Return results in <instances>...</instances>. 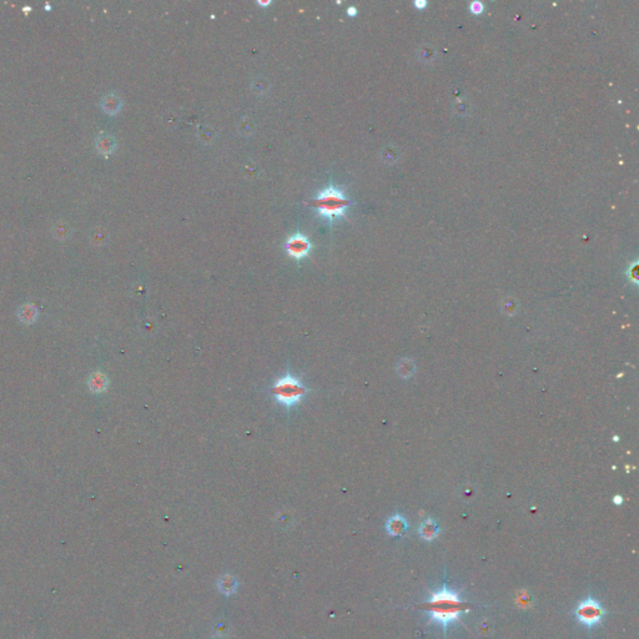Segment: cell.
<instances>
[{
  "label": "cell",
  "instance_id": "obj_20",
  "mask_svg": "<svg viewBox=\"0 0 639 639\" xmlns=\"http://www.w3.org/2000/svg\"><path fill=\"white\" fill-rule=\"evenodd\" d=\"M259 174H260V169H259V167L256 166V164H253V162H248V164H246L245 167H243V175H245L248 180L256 179Z\"/></svg>",
  "mask_w": 639,
  "mask_h": 639
},
{
  "label": "cell",
  "instance_id": "obj_2",
  "mask_svg": "<svg viewBox=\"0 0 639 639\" xmlns=\"http://www.w3.org/2000/svg\"><path fill=\"white\" fill-rule=\"evenodd\" d=\"M311 204L322 216L329 219L330 222H334L336 219L346 215L347 209L351 205V200L345 195L341 188L335 185H330L329 187L320 191Z\"/></svg>",
  "mask_w": 639,
  "mask_h": 639
},
{
  "label": "cell",
  "instance_id": "obj_14",
  "mask_svg": "<svg viewBox=\"0 0 639 639\" xmlns=\"http://www.w3.org/2000/svg\"><path fill=\"white\" fill-rule=\"evenodd\" d=\"M198 139L200 140V143H203L204 145H210L213 144L215 140H216V132L213 126H209V125H204L199 129L198 132Z\"/></svg>",
  "mask_w": 639,
  "mask_h": 639
},
{
  "label": "cell",
  "instance_id": "obj_12",
  "mask_svg": "<svg viewBox=\"0 0 639 639\" xmlns=\"http://www.w3.org/2000/svg\"><path fill=\"white\" fill-rule=\"evenodd\" d=\"M18 317L25 325H33L38 320V310L33 303H24L18 311Z\"/></svg>",
  "mask_w": 639,
  "mask_h": 639
},
{
  "label": "cell",
  "instance_id": "obj_16",
  "mask_svg": "<svg viewBox=\"0 0 639 639\" xmlns=\"http://www.w3.org/2000/svg\"><path fill=\"white\" fill-rule=\"evenodd\" d=\"M237 132L242 136L252 135L253 132H255V124H253L252 119L248 116L241 117L239 121H237Z\"/></svg>",
  "mask_w": 639,
  "mask_h": 639
},
{
  "label": "cell",
  "instance_id": "obj_5",
  "mask_svg": "<svg viewBox=\"0 0 639 639\" xmlns=\"http://www.w3.org/2000/svg\"><path fill=\"white\" fill-rule=\"evenodd\" d=\"M311 247H312V245H311L310 240L302 234L292 235L285 242V250L289 253V256H291L295 260H302L303 258H306L311 251Z\"/></svg>",
  "mask_w": 639,
  "mask_h": 639
},
{
  "label": "cell",
  "instance_id": "obj_8",
  "mask_svg": "<svg viewBox=\"0 0 639 639\" xmlns=\"http://www.w3.org/2000/svg\"><path fill=\"white\" fill-rule=\"evenodd\" d=\"M88 385L90 391L94 392V394H104L107 390V387H109V378H107L105 373L96 371V372H93L90 374Z\"/></svg>",
  "mask_w": 639,
  "mask_h": 639
},
{
  "label": "cell",
  "instance_id": "obj_19",
  "mask_svg": "<svg viewBox=\"0 0 639 639\" xmlns=\"http://www.w3.org/2000/svg\"><path fill=\"white\" fill-rule=\"evenodd\" d=\"M162 124L169 130L175 129L177 126V124H179V117H177L176 112L167 111L166 114H164V116H162Z\"/></svg>",
  "mask_w": 639,
  "mask_h": 639
},
{
  "label": "cell",
  "instance_id": "obj_6",
  "mask_svg": "<svg viewBox=\"0 0 639 639\" xmlns=\"http://www.w3.org/2000/svg\"><path fill=\"white\" fill-rule=\"evenodd\" d=\"M407 521L402 515H395L387 521L386 531L390 536L392 537H401L407 531Z\"/></svg>",
  "mask_w": 639,
  "mask_h": 639
},
{
  "label": "cell",
  "instance_id": "obj_3",
  "mask_svg": "<svg viewBox=\"0 0 639 639\" xmlns=\"http://www.w3.org/2000/svg\"><path fill=\"white\" fill-rule=\"evenodd\" d=\"M271 391L277 403L286 408H291L305 399L306 395L310 392V389H307L300 378L292 376L291 373H286L275 382Z\"/></svg>",
  "mask_w": 639,
  "mask_h": 639
},
{
  "label": "cell",
  "instance_id": "obj_23",
  "mask_svg": "<svg viewBox=\"0 0 639 639\" xmlns=\"http://www.w3.org/2000/svg\"><path fill=\"white\" fill-rule=\"evenodd\" d=\"M415 5H416V8H418V9H423V8H425L426 5H427V3L426 2H416Z\"/></svg>",
  "mask_w": 639,
  "mask_h": 639
},
{
  "label": "cell",
  "instance_id": "obj_10",
  "mask_svg": "<svg viewBox=\"0 0 639 639\" xmlns=\"http://www.w3.org/2000/svg\"><path fill=\"white\" fill-rule=\"evenodd\" d=\"M237 587H239L237 580L231 574L222 576V577H220L219 581H217V588H219V591L221 592L222 594H225V596H231V594H234L235 592L237 591Z\"/></svg>",
  "mask_w": 639,
  "mask_h": 639
},
{
  "label": "cell",
  "instance_id": "obj_7",
  "mask_svg": "<svg viewBox=\"0 0 639 639\" xmlns=\"http://www.w3.org/2000/svg\"><path fill=\"white\" fill-rule=\"evenodd\" d=\"M95 146L99 154H101L104 156H109L116 149V140L110 134H101V135H99L96 138Z\"/></svg>",
  "mask_w": 639,
  "mask_h": 639
},
{
  "label": "cell",
  "instance_id": "obj_18",
  "mask_svg": "<svg viewBox=\"0 0 639 639\" xmlns=\"http://www.w3.org/2000/svg\"><path fill=\"white\" fill-rule=\"evenodd\" d=\"M251 88H252L253 93L258 94V95H265L270 89V81L267 78L258 77L251 83Z\"/></svg>",
  "mask_w": 639,
  "mask_h": 639
},
{
  "label": "cell",
  "instance_id": "obj_11",
  "mask_svg": "<svg viewBox=\"0 0 639 639\" xmlns=\"http://www.w3.org/2000/svg\"><path fill=\"white\" fill-rule=\"evenodd\" d=\"M418 532H420V536L422 537L425 541H433V539L438 536L439 528H438V525H437L433 520L428 518V520L423 521V522L421 523Z\"/></svg>",
  "mask_w": 639,
  "mask_h": 639
},
{
  "label": "cell",
  "instance_id": "obj_1",
  "mask_svg": "<svg viewBox=\"0 0 639 639\" xmlns=\"http://www.w3.org/2000/svg\"><path fill=\"white\" fill-rule=\"evenodd\" d=\"M471 604L465 602L457 592L442 587L437 592H432L431 597L420 604V608L427 612L431 618V623H437L446 630L449 625L460 622L461 617L466 612L471 611Z\"/></svg>",
  "mask_w": 639,
  "mask_h": 639
},
{
  "label": "cell",
  "instance_id": "obj_17",
  "mask_svg": "<svg viewBox=\"0 0 639 639\" xmlns=\"http://www.w3.org/2000/svg\"><path fill=\"white\" fill-rule=\"evenodd\" d=\"M397 371H399L401 377H403V378H408V377L413 376V373H415L416 371V366L412 360H410V358H403V360L399 363V366H397Z\"/></svg>",
  "mask_w": 639,
  "mask_h": 639
},
{
  "label": "cell",
  "instance_id": "obj_24",
  "mask_svg": "<svg viewBox=\"0 0 639 639\" xmlns=\"http://www.w3.org/2000/svg\"><path fill=\"white\" fill-rule=\"evenodd\" d=\"M622 501H623V499H622V497H620V496H615L614 497V503L615 504H620V503H622Z\"/></svg>",
  "mask_w": 639,
  "mask_h": 639
},
{
  "label": "cell",
  "instance_id": "obj_15",
  "mask_svg": "<svg viewBox=\"0 0 639 639\" xmlns=\"http://www.w3.org/2000/svg\"><path fill=\"white\" fill-rule=\"evenodd\" d=\"M107 237H109V234L105 229L103 227H96V229L91 230L90 235H89V240L93 245L95 246H103L104 243H106Z\"/></svg>",
  "mask_w": 639,
  "mask_h": 639
},
{
  "label": "cell",
  "instance_id": "obj_22",
  "mask_svg": "<svg viewBox=\"0 0 639 639\" xmlns=\"http://www.w3.org/2000/svg\"><path fill=\"white\" fill-rule=\"evenodd\" d=\"M356 13H357V10H356V8L350 7V8H348V9H347V14H348V15H351V17H353V15H356Z\"/></svg>",
  "mask_w": 639,
  "mask_h": 639
},
{
  "label": "cell",
  "instance_id": "obj_4",
  "mask_svg": "<svg viewBox=\"0 0 639 639\" xmlns=\"http://www.w3.org/2000/svg\"><path fill=\"white\" fill-rule=\"evenodd\" d=\"M604 614H606V609L601 606L598 601L593 599L592 597H588L585 601L581 602L577 609H576V618L588 628L599 624L601 620L603 619Z\"/></svg>",
  "mask_w": 639,
  "mask_h": 639
},
{
  "label": "cell",
  "instance_id": "obj_21",
  "mask_svg": "<svg viewBox=\"0 0 639 639\" xmlns=\"http://www.w3.org/2000/svg\"><path fill=\"white\" fill-rule=\"evenodd\" d=\"M470 10L471 13H473V14H481V13L483 12V4L479 2H473L472 4H471Z\"/></svg>",
  "mask_w": 639,
  "mask_h": 639
},
{
  "label": "cell",
  "instance_id": "obj_25",
  "mask_svg": "<svg viewBox=\"0 0 639 639\" xmlns=\"http://www.w3.org/2000/svg\"><path fill=\"white\" fill-rule=\"evenodd\" d=\"M258 4L263 5V7H267V5L271 4V2H270V0H267V2H258Z\"/></svg>",
  "mask_w": 639,
  "mask_h": 639
},
{
  "label": "cell",
  "instance_id": "obj_9",
  "mask_svg": "<svg viewBox=\"0 0 639 639\" xmlns=\"http://www.w3.org/2000/svg\"><path fill=\"white\" fill-rule=\"evenodd\" d=\"M101 109L109 115H115L121 110L122 100L117 94L107 93L100 101Z\"/></svg>",
  "mask_w": 639,
  "mask_h": 639
},
{
  "label": "cell",
  "instance_id": "obj_13",
  "mask_svg": "<svg viewBox=\"0 0 639 639\" xmlns=\"http://www.w3.org/2000/svg\"><path fill=\"white\" fill-rule=\"evenodd\" d=\"M72 226L65 220H57V221H55L53 227H51V234H53V236L56 240H67L72 235Z\"/></svg>",
  "mask_w": 639,
  "mask_h": 639
}]
</instances>
